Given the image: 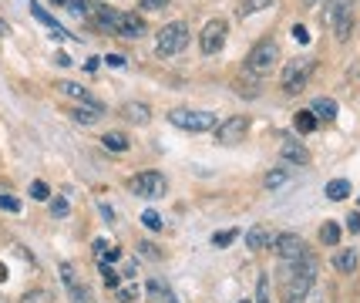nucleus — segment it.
<instances>
[{
	"mask_svg": "<svg viewBox=\"0 0 360 303\" xmlns=\"http://www.w3.org/2000/svg\"><path fill=\"white\" fill-rule=\"evenodd\" d=\"M316 259L310 253L300 256V259H286L283 263V283H286V293L290 297H307V290L314 287L316 280Z\"/></svg>",
	"mask_w": 360,
	"mask_h": 303,
	"instance_id": "obj_1",
	"label": "nucleus"
},
{
	"mask_svg": "<svg viewBox=\"0 0 360 303\" xmlns=\"http://www.w3.org/2000/svg\"><path fill=\"white\" fill-rule=\"evenodd\" d=\"M188 48V24L186 20H172V24H165L162 31H158V41H155V51L158 58H172L179 51Z\"/></svg>",
	"mask_w": 360,
	"mask_h": 303,
	"instance_id": "obj_2",
	"label": "nucleus"
},
{
	"mask_svg": "<svg viewBox=\"0 0 360 303\" xmlns=\"http://www.w3.org/2000/svg\"><path fill=\"white\" fill-rule=\"evenodd\" d=\"M276 61H280L276 41H259V44L246 54V71H250L252 78H263V75H273Z\"/></svg>",
	"mask_w": 360,
	"mask_h": 303,
	"instance_id": "obj_3",
	"label": "nucleus"
},
{
	"mask_svg": "<svg viewBox=\"0 0 360 303\" xmlns=\"http://www.w3.org/2000/svg\"><path fill=\"white\" fill-rule=\"evenodd\" d=\"M310 71H314V58H297V61H290L283 67V91L286 95H300L303 88H307V81H310Z\"/></svg>",
	"mask_w": 360,
	"mask_h": 303,
	"instance_id": "obj_4",
	"label": "nucleus"
},
{
	"mask_svg": "<svg viewBox=\"0 0 360 303\" xmlns=\"http://www.w3.org/2000/svg\"><path fill=\"white\" fill-rule=\"evenodd\" d=\"M169 122L175 128H182V131H209V128H216V115L212 112H192V108H175L169 112Z\"/></svg>",
	"mask_w": 360,
	"mask_h": 303,
	"instance_id": "obj_5",
	"label": "nucleus"
},
{
	"mask_svg": "<svg viewBox=\"0 0 360 303\" xmlns=\"http://www.w3.org/2000/svg\"><path fill=\"white\" fill-rule=\"evenodd\" d=\"M128 189L135 192L139 199H162L169 192V182L162 172H139V176L128 179Z\"/></svg>",
	"mask_w": 360,
	"mask_h": 303,
	"instance_id": "obj_6",
	"label": "nucleus"
},
{
	"mask_svg": "<svg viewBox=\"0 0 360 303\" xmlns=\"http://www.w3.org/2000/svg\"><path fill=\"white\" fill-rule=\"evenodd\" d=\"M226 34H229V24H226L222 17L209 20L202 27V34H199V48H202V54H219L222 44H226Z\"/></svg>",
	"mask_w": 360,
	"mask_h": 303,
	"instance_id": "obj_7",
	"label": "nucleus"
},
{
	"mask_svg": "<svg viewBox=\"0 0 360 303\" xmlns=\"http://www.w3.org/2000/svg\"><path fill=\"white\" fill-rule=\"evenodd\" d=\"M246 131H250V118L246 115H229L226 122L216 125V142L222 145H236L246 138Z\"/></svg>",
	"mask_w": 360,
	"mask_h": 303,
	"instance_id": "obj_8",
	"label": "nucleus"
},
{
	"mask_svg": "<svg viewBox=\"0 0 360 303\" xmlns=\"http://www.w3.org/2000/svg\"><path fill=\"white\" fill-rule=\"evenodd\" d=\"M269 246H273V253L280 256L283 263H286V259H300V256H307V243L300 240L297 233H276Z\"/></svg>",
	"mask_w": 360,
	"mask_h": 303,
	"instance_id": "obj_9",
	"label": "nucleus"
},
{
	"mask_svg": "<svg viewBox=\"0 0 360 303\" xmlns=\"http://www.w3.org/2000/svg\"><path fill=\"white\" fill-rule=\"evenodd\" d=\"M354 7H357V0H323V11H320V20L333 27L337 20H344V17L354 14Z\"/></svg>",
	"mask_w": 360,
	"mask_h": 303,
	"instance_id": "obj_10",
	"label": "nucleus"
},
{
	"mask_svg": "<svg viewBox=\"0 0 360 303\" xmlns=\"http://www.w3.org/2000/svg\"><path fill=\"white\" fill-rule=\"evenodd\" d=\"M31 14L37 17V20H41V24H44L47 31H51V37H54V41H64V37H68V31H64L61 24H58V20H54V17L47 14V11H44V7H41V4H34V0H31Z\"/></svg>",
	"mask_w": 360,
	"mask_h": 303,
	"instance_id": "obj_11",
	"label": "nucleus"
},
{
	"mask_svg": "<svg viewBox=\"0 0 360 303\" xmlns=\"http://www.w3.org/2000/svg\"><path fill=\"white\" fill-rule=\"evenodd\" d=\"M58 91H61V95H68V98H78V101H84L88 108H101V105L91 98V91H88V88H81V84H75V81H58Z\"/></svg>",
	"mask_w": 360,
	"mask_h": 303,
	"instance_id": "obj_12",
	"label": "nucleus"
},
{
	"mask_svg": "<svg viewBox=\"0 0 360 303\" xmlns=\"http://www.w3.org/2000/svg\"><path fill=\"white\" fill-rule=\"evenodd\" d=\"M122 115H125L128 122H135V125H148V122H152V108H148L145 101H128V105H122Z\"/></svg>",
	"mask_w": 360,
	"mask_h": 303,
	"instance_id": "obj_13",
	"label": "nucleus"
},
{
	"mask_svg": "<svg viewBox=\"0 0 360 303\" xmlns=\"http://www.w3.org/2000/svg\"><path fill=\"white\" fill-rule=\"evenodd\" d=\"M145 293H148V300H152V303H179V300H175V293L165 287L158 276H152V280L145 283Z\"/></svg>",
	"mask_w": 360,
	"mask_h": 303,
	"instance_id": "obj_14",
	"label": "nucleus"
},
{
	"mask_svg": "<svg viewBox=\"0 0 360 303\" xmlns=\"http://www.w3.org/2000/svg\"><path fill=\"white\" fill-rule=\"evenodd\" d=\"M280 155H283L286 162H293V165H307V162H310V152H307V145H300V142H283Z\"/></svg>",
	"mask_w": 360,
	"mask_h": 303,
	"instance_id": "obj_15",
	"label": "nucleus"
},
{
	"mask_svg": "<svg viewBox=\"0 0 360 303\" xmlns=\"http://www.w3.org/2000/svg\"><path fill=\"white\" fill-rule=\"evenodd\" d=\"M310 112H314L316 122H333V118H337V101H333V98H316Z\"/></svg>",
	"mask_w": 360,
	"mask_h": 303,
	"instance_id": "obj_16",
	"label": "nucleus"
},
{
	"mask_svg": "<svg viewBox=\"0 0 360 303\" xmlns=\"http://www.w3.org/2000/svg\"><path fill=\"white\" fill-rule=\"evenodd\" d=\"M269 243H273V233H269L266 226H252L250 233H246V246L250 250H266Z\"/></svg>",
	"mask_w": 360,
	"mask_h": 303,
	"instance_id": "obj_17",
	"label": "nucleus"
},
{
	"mask_svg": "<svg viewBox=\"0 0 360 303\" xmlns=\"http://www.w3.org/2000/svg\"><path fill=\"white\" fill-rule=\"evenodd\" d=\"M273 4H276V0H239L236 14L246 20V17H252V14H263V11H266V7H273Z\"/></svg>",
	"mask_w": 360,
	"mask_h": 303,
	"instance_id": "obj_18",
	"label": "nucleus"
},
{
	"mask_svg": "<svg viewBox=\"0 0 360 303\" xmlns=\"http://www.w3.org/2000/svg\"><path fill=\"white\" fill-rule=\"evenodd\" d=\"M101 145L108 148V152H128V135L125 131H108V135H101Z\"/></svg>",
	"mask_w": 360,
	"mask_h": 303,
	"instance_id": "obj_19",
	"label": "nucleus"
},
{
	"mask_svg": "<svg viewBox=\"0 0 360 303\" xmlns=\"http://www.w3.org/2000/svg\"><path fill=\"white\" fill-rule=\"evenodd\" d=\"M357 263H360V259H357V253H354V250H340V253L333 256V266H337L340 273H354V270H357Z\"/></svg>",
	"mask_w": 360,
	"mask_h": 303,
	"instance_id": "obj_20",
	"label": "nucleus"
},
{
	"mask_svg": "<svg viewBox=\"0 0 360 303\" xmlns=\"http://www.w3.org/2000/svg\"><path fill=\"white\" fill-rule=\"evenodd\" d=\"M323 195H327V199H333V202H340V199H347V195H350V182H347V179H333V182H327Z\"/></svg>",
	"mask_w": 360,
	"mask_h": 303,
	"instance_id": "obj_21",
	"label": "nucleus"
},
{
	"mask_svg": "<svg viewBox=\"0 0 360 303\" xmlns=\"http://www.w3.org/2000/svg\"><path fill=\"white\" fill-rule=\"evenodd\" d=\"M71 118H75L78 125H98V122H101V108H84V105H81V108L71 112Z\"/></svg>",
	"mask_w": 360,
	"mask_h": 303,
	"instance_id": "obj_22",
	"label": "nucleus"
},
{
	"mask_svg": "<svg viewBox=\"0 0 360 303\" xmlns=\"http://www.w3.org/2000/svg\"><path fill=\"white\" fill-rule=\"evenodd\" d=\"M293 128H297L300 135H310V131H316L314 112H297V118H293Z\"/></svg>",
	"mask_w": 360,
	"mask_h": 303,
	"instance_id": "obj_23",
	"label": "nucleus"
},
{
	"mask_svg": "<svg viewBox=\"0 0 360 303\" xmlns=\"http://www.w3.org/2000/svg\"><path fill=\"white\" fill-rule=\"evenodd\" d=\"M20 303H54V293L51 290H27L20 297Z\"/></svg>",
	"mask_w": 360,
	"mask_h": 303,
	"instance_id": "obj_24",
	"label": "nucleus"
},
{
	"mask_svg": "<svg viewBox=\"0 0 360 303\" xmlns=\"http://www.w3.org/2000/svg\"><path fill=\"white\" fill-rule=\"evenodd\" d=\"M101 280H105V287H108V290H118V287H122V273L111 270L108 263H101Z\"/></svg>",
	"mask_w": 360,
	"mask_h": 303,
	"instance_id": "obj_25",
	"label": "nucleus"
},
{
	"mask_svg": "<svg viewBox=\"0 0 360 303\" xmlns=\"http://www.w3.org/2000/svg\"><path fill=\"white\" fill-rule=\"evenodd\" d=\"M320 240L327 243V246H337V243H340V226H337V223H327L323 229H320Z\"/></svg>",
	"mask_w": 360,
	"mask_h": 303,
	"instance_id": "obj_26",
	"label": "nucleus"
},
{
	"mask_svg": "<svg viewBox=\"0 0 360 303\" xmlns=\"http://www.w3.org/2000/svg\"><path fill=\"white\" fill-rule=\"evenodd\" d=\"M286 179H290V169H276V172H269V176L263 179V186H266V189H280Z\"/></svg>",
	"mask_w": 360,
	"mask_h": 303,
	"instance_id": "obj_27",
	"label": "nucleus"
},
{
	"mask_svg": "<svg viewBox=\"0 0 360 303\" xmlns=\"http://www.w3.org/2000/svg\"><path fill=\"white\" fill-rule=\"evenodd\" d=\"M252 303H273V290H269L266 276H259V283H256V300Z\"/></svg>",
	"mask_w": 360,
	"mask_h": 303,
	"instance_id": "obj_28",
	"label": "nucleus"
},
{
	"mask_svg": "<svg viewBox=\"0 0 360 303\" xmlns=\"http://www.w3.org/2000/svg\"><path fill=\"white\" fill-rule=\"evenodd\" d=\"M115 293H118V303H135L141 290H139V283H131V287H118Z\"/></svg>",
	"mask_w": 360,
	"mask_h": 303,
	"instance_id": "obj_29",
	"label": "nucleus"
},
{
	"mask_svg": "<svg viewBox=\"0 0 360 303\" xmlns=\"http://www.w3.org/2000/svg\"><path fill=\"white\" fill-rule=\"evenodd\" d=\"M333 31H337V41H347L350 31H354V14L344 17V20H337V24H333Z\"/></svg>",
	"mask_w": 360,
	"mask_h": 303,
	"instance_id": "obj_30",
	"label": "nucleus"
},
{
	"mask_svg": "<svg viewBox=\"0 0 360 303\" xmlns=\"http://www.w3.org/2000/svg\"><path fill=\"white\" fill-rule=\"evenodd\" d=\"M141 226H145V229H152V233H158V229H162V216H158L155 209H148V212H145V216H141Z\"/></svg>",
	"mask_w": 360,
	"mask_h": 303,
	"instance_id": "obj_31",
	"label": "nucleus"
},
{
	"mask_svg": "<svg viewBox=\"0 0 360 303\" xmlns=\"http://www.w3.org/2000/svg\"><path fill=\"white\" fill-rule=\"evenodd\" d=\"M139 256H145V259L158 263V259H162V250H158L155 243H139Z\"/></svg>",
	"mask_w": 360,
	"mask_h": 303,
	"instance_id": "obj_32",
	"label": "nucleus"
},
{
	"mask_svg": "<svg viewBox=\"0 0 360 303\" xmlns=\"http://www.w3.org/2000/svg\"><path fill=\"white\" fill-rule=\"evenodd\" d=\"M68 212H71L68 199H61V195H58V199H51V216H54V219H64Z\"/></svg>",
	"mask_w": 360,
	"mask_h": 303,
	"instance_id": "obj_33",
	"label": "nucleus"
},
{
	"mask_svg": "<svg viewBox=\"0 0 360 303\" xmlns=\"http://www.w3.org/2000/svg\"><path fill=\"white\" fill-rule=\"evenodd\" d=\"M0 209L4 212H20V199H14L11 192H0Z\"/></svg>",
	"mask_w": 360,
	"mask_h": 303,
	"instance_id": "obj_34",
	"label": "nucleus"
},
{
	"mask_svg": "<svg viewBox=\"0 0 360 303\" xmlns=\"http://www.w3.org/2000/svg\"><path fill=\"white\" fill-rule=\"evenodd\" d=\"M31 199H37V202H44V199H51V189H47V182H31Z\"/></svg>",
	"mask_w": 360,
	"mask_h": 303,
	"instance_id": "obj_35",
	"label": "nucleus"
},
{
	"mask_svg": "<svg viewBox=\"0 0 360 303\" xmlns=\"http://www.w3.org/2000/svg\"><path fill=\"white\" fill-rule=\"evenodd\" d=\"M236 236H239L236 229H226V233H216V236H212V246H216V250H222V246H229V243H236Z\"/></svg>",
	"mask_w": 360,
	"mask_h": 303,
	"instance_id": "obj_36",
	"label": "nucleus"
},
{
	"mask_svg": "<svg viewBox=\"0 0 360 303\" xmlns=\"http://www.w3.org/2000/svg\"><path fill=\"white\" fill-rule=\"evenodd\" d=\"M236 91H239V95H250V98H256V95H259V88H256V81H236Z\"/></svg>",
	"mask_w": 360,
	"mask_h": 303,
	"instance_id": "obj_37",
	"label": "nucleus"
},
{
	"mask_svg": "<svg viewBox=\"0 0 360 303\" xmlns=\"http://www.w3.org/2000/svg\"><path fill=\"white\" fill-rule=\"evenodd\" d=\"M293 41H300V44H310V31H307V27H303V24H293Z\"/></svg>",
	"mask_w": 360,
	"mask_h": 303,
	"instance_id": "obj_38",
	"label": "nucleus"
},
{
	"mask_svg": "<svg viewBox=\"0 0 360 303\" xmlns=\"http://www.w3.org/2000/svg\"><path fill=\"white\" fill-rule=\"evenodd\" d=\"M347 229H350V233H360V216L357 212H350V216H347Z\"/></svg>",
	"mask_w": 360,
	"mask_h": 303,
	"instance_id": "obj_39",
	"label": "nucleus"
},
{
	"mask_svg": "<svg viewBox=\"0 0 360 303\" xmlns=\"http://www.w3.org/2000/svg\"><path fill=\"white\" fill-rule=\"evenodd\" d=\"M105 61H108L111 67H125V64H128V58H122V54H108Z\"/></svg>",
	"mask_w": 360,
	"mask_h": 303,
	"instance_id": "obj_40",
	"label": "nucleus"
},
{
	"mask_svg": "<svg viewBox=\"0 0 360 303\" xmlns=\"http://www.w3.org/2000/svg\"><path fill=\"white\" fill-rule=\"evenodd\" d=\"M165 4H169V0H141L145 11H158V7H165Z\"/></svg>",
	"mask_w": 360,
	"mask_h": 303,
	"instance_id": "obj_41",
	"label": "nucleus"
},
{
	"mask_svg": "<svg viewBox=\"0 0 360 303\" xmlns=\"http://www.w3.org/2000/svg\"><path fill=\"white\" fill-rule=\"evenodd\" d=\"M105 250H108V240H94V256H98V259L105 256Z\"/></svg>",
	"mask_w": 360,
	"mask_h": 303,
	"instance_id": "obj_42",
	"label": "nucleus"
},
{
	"mask_svg": "<svg viewBox=\"0 0 360 303\" xmlns=\"http://www.w3.org/2000/svg\"><path fill=\"white\" fill-rule=\"evenodd\" d=\"M101 216H105V219H108V223H115V209H111L108 202H101Z\"/></svg>",
	"mask_w": 360,
	"mask_h": 303,
	"instance_id": "obj_43",
	"label": "nucleus"
},
{
	"mask_svg": "<svg viewBox=\"0 0 360 303\" xmlns=\"http://www.w3.org/2000/svg\"><path fill=\"white\" fill-rule=\"evenodd\" d=\"M283 303H303V297H290V293H283Z\"/></svg>",
	"mask_w": 360,
	"mask_h": 303,
	"instance_id": "obj_44",
	"label": "nucleus"
},
{
	"mask_svg": "<svg viewBox=\"0 0 360 303\" xmlns=\"http://www.w3.org/2000/svg\"><path fill=\"white\" fill-rule=\"evenodd\" d=\"M7 276H11V273H7V266L0 263V283H7Z\"/></svg>",
	"mask_w": 360,
	"mask_h": 303,
	"instance_id": "obj_45",
	"label": "nucleus"
},
{
	"mask_svg": "<svg viewBox=\"0 0 360 303\" xmlns=\"http://www.w3.org/2000/svg\"><path fill=\"white\" fill-rule=\"evenodd\" d=\"M11 34V27H7V20H0V37H7Z\"/></svg>",
	"mask_w": 360,
	"mask_h": 303,
	"instance_id": "obj_46",
	"label": "nucleus"
},
{
	"mask_svg": "<svg viewBox=\"0 0 360 303\" xmlns=\"http://www.w3.org/2000/svg\"><path fill=\"white\" fill-rule=\"evenodd\" d=\"M303 4H307V7H320L323 0H303Z\"/></svg>",
	"mask_w": 360,
	"mask_h": 303,
	"instance_id": "obj_47",
	"label": "nucleus"
},
{
	"mask_svg": "<svg viewBox=\"0 0 360 303\" xmlns=\"http://www.w3.org/2000/svg\"><path fill=\"white\" fill-rule=\"evenodd\" d=\"M51 4H54V7H68V0H51Z\"/></svg>",
	"mask_w": 360,
	"mask_h": 303,
	"instance_id": "obj_48",
	"label": "nucleus"
},
{
	"mask_svg": "<svg viewBox=\"0 0 360 303\" xmlns=\"http://www.w3.org/2000/svg\"><path fill=\"white\" fill-rule=\"evenodd\" d=\"M239 303H252V300H239Z\"/></svg>",
	"mask_w": 360,
	"mask_h": 303,
	"instance_id": "obj_49",
	"label": "nucleus"
}]
</instances>
